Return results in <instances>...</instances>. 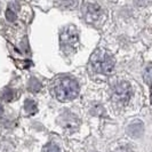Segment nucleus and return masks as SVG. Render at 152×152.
Masks as SVG:
<instances>
[{"label":"nucleus","instance_id":"9","mask_svg":"<svg viewBox=\"0 0 152 152\" xmlns=\"http://www.w3.org/2000/svg\"><path fill=\"white\" fill-rule=\"evenodd\" d=\"M144 78L146 84L150 85V87H151V103H152V68H149L146 70Z\"/></svg>","mask_w":152,"mask_h":152},{"label":"nucleus","instance_id":"7","mask_svg":"<svg viewBox=\"0 0 152 152\" xmlns=\"http://www.w3.org/2000/svg\"><path fill=\"white\" fill-rule=\"evenodd\" d=\"M56 6L63 9H70L76 6V0H55Z\"/></svg>","mask_w":152,"mask_h":152},{"label":"nucleus","instance_id":"13","mask_svg":"<svg viewBox=\"0 0 152 152\" xmlns=\"http://www.w3.org/2000/svg\"><path fill=\"white\" fill-rule=\"evenodd\" d=\"M2 111H4V110H2V107H1V105H0V115H1V114H2Z\"/></svg>","mask_w":152,"mask_h":152},{"label":"nucleus","instance_id":"8","mask_svg":"<svg viewBox=\"0 0 152 152\" xmlns=\"http://www.w3.org/2000/svg\"><path fill=\"white\" fill-rule=\"evenodd\" d=\"M25 110H26V112L30 114H33L36 111H37V105H36V103L33 102V101H26L25 102Z\"/></svg>","mask_w":152,"mask_h":152},{"label":"nucleus","instance_id":"2","mask_svg":"<svg viewBox=\"0 0 152 152\" xmlns=\"http://www.w3.org/2000/svg\"><path fill=\"white\" fill-rule=\"evenodd\" d=\"M91 65L99 73H110L114 68V58L110 53L97 49L91 56Z\"/></svg>","mask_w":152,"mask_h":152},{"label":"nucleus","instance_id":"10","mask_svg":"<svg viewBox=\"0 0 152 152\" xmlns=\"http://www.w3.org/2000/svg\"><path fill=\"white\" fill-rule=\"evenodd\" d=\"M44 152H61L60 148L55 144H48L44 149Z\"/></svg>","mask_w":152,"mask_h":152},{"label":"nucleus","instance_id":"12","mask_svg":"<svg viewBox=\"0 0 152 152\" xmlns=\"http://www.w3.org/2000/svg\"><path fill=\"white\" fill-rule=\"evenodd\" d=\"M6 15H7V20L8 21H14L16 18V16H15V13H13L10 9H7V13H6Z\"/></svg>","mask_w":152,"mask_h":152},{"label":"nucleus","instance_id":"4","mask_svg":"<svg viewBox=\"0 0 152 152\" xmlns=\"http://www.w3.org/2000/svg\"><path fill=\"white\" fill-rule=\"evenodd\" d=\"M112 96L118 103H126L132 96L130 85L126 81H117L112 86Z\"/></svg>","mask_w":152,"mask_h":152},{"label":"nucleus","instance_id":"11","mask_svg":"<svg viewBox=\"0 0 152 152\" xmlns=\"http://www.w3.org/2000/svg\"><path fill=\"white\" fill-rule=\"evenodd\" d=\"M2 97L6 101H12L13 97H14V91H12V89H6L5 93L2 94Z\"/></svg>","mask_w":152,"mask_h":152},{"label":"nucleus","instance_id":"1","mask_svg":"<svg viewBox=\"0 0 152 152\" xmlns=\"http://www.w3.org/2000/svg\"><path fill=\"white\" fill-rule=\"evenodd\" d=\"M79 94V85L71 77H60L53 83V95L61 102L72 101Z\"/></svg>","mask_w":152,"mask_h":152},{"label":"nucleus","instance_id":"5","mask_svg":"<svg viewBox=\"0 0 152 152\" xmlns=\"http://www.w3.org/2000/svg\"><path fill=\"white\" fill-rule=\"evenodd\" d=\"M83 15H84L85 21L89 24L97 23L102 15V10L97 4L91 2V1H85L83 5Z\"/></svg>","mask_w":152,"mask_h":152},{"label":"nucleus","instance_id":"6","mask_svg":"<svg viewBox=\"0 0 152 152\" xmlns=\"http://www.w3.org/2000/svg\"><path fill=\"white\" fill-rule=\"evenodd\" d=\"M60 119H62V121L60 122L62 128L70 130V132L77 130L79 125H80V120L77 118L76 114L71 113V112H65V113L61 114Z\"/></svg>","mask_w":152,"mask_h":152},{"label":"nucleus","instance_id":"3","mask_svg":"<svg viewBox=\"0 0 152 152\" xmlns=\"http://www.w3.org/2000/svg\"><path fill=\"white\" fill-rule=\"evenodd\" d=\"M60 45L64 54L70 55L76 52L79 45V37L75 25H68L62 30L60 33Z\"/></svg>","mask_w":152,"mask_h":152}]
</instances>
